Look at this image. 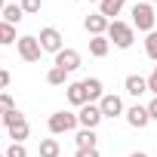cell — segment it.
Listing matches in <instances>:
<instances>
[{
    "label": "cell",
    "instance_id": "cell-29",
    "mask_svg": "<svg viewBox=\"0 0 157 157\" xmlns=\"http://www.w3.org/2000/svg\"><path fill=\"white\" fill-rule=\"evenodd\" d=\"M148 114H151V120H157V96L148 102Z\"/></svg>",
    "mask_w": 157,
    "mask_h": 157
},
{
    "label": "cell",
    "instance_id": "cell-24",
    "mask_svg": "<svg viewBox=\"0 0 157 157\" xmlns=\"http://www.w3.org/2000/svg\"><path fill=\"white\" fill-rule=\"evenodd\" d=\"M10 111H16L13 96H10V93H0V117H3V114H10Z\"/></svg>",
    "mask_w": 157,
    "mask_h": 157
},
{
    "label": "cell",
    "instance_id": "cell-19",
    "mask_svg": "<svg viewBox=\"0 0 157 157\" xmlns=\"http://www.w3.org/2000/svg\"><path fill=\"white\" fill-rule=\"evenodd\" d=\"M46 83H49V86H68V71H62V68L52 65V68L46 71Z\"/></svg>",
    "mask_w": 157,
    "mask_h": 157
},
{
    "label": "cell",
    "instance_id": "cell-27",
    "mask_svg": "<svg viewBox=\"0 0 157 157\" xmlns=\"http://www.w3.org/2000/svg\"><path fill=\"white\" fill-rule=\"evenodd\" d=\"M148 93L157 96V65H154V71H151V77H148Z\"/></svg>",
    "mask_w": 157,
    "mask_h": 157
},
{
    "label": "cell",
    "instance_id": "cell-23",
    "mask_svg": "<svg viewBox=\"0 0 157 157\" xmlns=\"http://www.w3.org/2000/svg\"><path fill=\"white\" fill-rule=\"evenodd\" d=\"M3 154L6 157H28V148H25V142H10V148Z\"/></svg>",
    "mask_w": 157,
    "mask_h": 157
},
{
    "label": "cell",
    "instance_id": "cell-10",
    "mask_svg": "<svg viewBox=\"0 0 157 157\" xmlns=\"http://www.w3.org/2000/svg\"><path fill=\"white\" fill-rule=\"evenodd\" d=\"M108 25H111V22H108L102 13H90V16L83 19V28H86L90 37H105V34H108Z\"/></svg>",
    "mask_w": 157,
    "mask_h": 157
},
{
    "label": "cell",
    "instance_id": "cell-26",
    "mask_svg": "<svg viewBox=\"0 0 157 157\" xmlns=\"http://www.w3.org/2000/svg\"><path fill=\"white\" fill-rule=\"evenodd\" d=\"M74 157H99V148H77Z\"/></svg>",
    "mask_w": 157,
    "mask_h": 157
},
{
    "label": "cell",
    "instance_id": "cell-3",
    "mask_svg": "<svg viewBox=\"0 0 157 157\" xmlns=\"http://www.w3.org/2000/svg\"><path fill=\"white\" fill-rule=\"evenodd\" d=\"M46 126H49L52 136H65V132H74L80 126V120H77V114H71V111H56V114H49Z\"/></svg>",
    "mask_w": 157,
    "mask_h": 157
},
{
    "label": "cell",
    "instance_id": "cell-2",
    "mask_svg": "<svg viewBox=\"0 0 157 157\" xmlns=\"http://www.w3.org/2000/svg\"><path fill=\"white\" fill-rule=\"evenodd\" d=\"M3 129H6V136L13 139V142H25L28 136H31V126H28V120H25V114L16 108V111H10V114H3Z\"/></svg>",
    "mask_w": 157,
    "mask_h": 157
},
{
    "label": "cell",
    "instance_id": "cell-21",
    "mask_svg": "<svg viewBox=\"0 0 157 157\" xmlns=\"http://www.w3.org/2000/svg\"><path fill=\"white\" fill-rule=\"evenodd\" d=\"M10 43H19L16 28H13V25H6L3 19H0V46H10Z\"/></svg>",
    "mask_w": 157,
    "mask_h": 157
},
{
    "label": "cell",
    "instance_id": "cell-5",
    "mask_svg": "<svg viewBox=\"0 0 157 157\" xmlns=\"http://www.w3.org/2000/svg\"><path fill=\"white\" fill-rule=\"evenodd\" d=\"M16 49H19V59H22V62H28V65L40 62V56H43V46H40V40H37L34 34H25V37H19Z\"/></svg>",
    "mask_w": 157,
    "mask_h": 157
},
{
    "label": "cell",
    "instance_id": "cell-1",
    "mask_svg": "<svg viewBox=\"0 0 157 157\" xmlns=\"http://www.w3.org/2000/svg\"><path fill=\"white\" fill-rule=\"evenodd\" d=\"M117 49H129L132 43H136V28H132V22H120V19H114L111 25H108V34H105Z\"/></svg>",
    "mask_w": 157,
    "mask_h": 157
},
{
    "label": "cell",
    "instance_id": "cell-30",
    "mask_svg": "<svg viewBox=\"0 0 157 157\" xmlns=\"http://www.w3.org/2000/svg\"><path fill=\"white\" fill-rule=\"evenodd\" d=\"M129 157H148V154H145V151H136V154H129Z\"/></svg>",
    "mask_w": 157,
    "mask_h": 157
},
{
    "label": "cell",
    "instance_id": "cell-15",
    "mask_svg": "<svg viewBox=\"0 0 157 157\" xmlns=\"http://www.w3.org/2000/svg\"><path fill=\"white\" fill-rule=\"evenodd\" d=\"M123 6H126V0H102V3H99V13H102L108 22H114V16H120Z\"/></svg>",
    "mask_w": 157,
    "mask_h": 157
},
{
    "label": "cell",
    "instance_id": "cell-6",
    "mask_svg": "<svg viewBox=\"0 0 157 157\" xmlns=\"http://www.w3.org/2000/svg\"><path fill=\"white\" fill-rule=\"evenodd\" d=\"M77 120H80V129H96L105 120V114H102V108L96 102H90V105H83L80 111H77Z\"/></svg>",
    "mask_w": 157,
    "mask_h": 157
},
{
    "label": "cell",
    "instance_id": "cell-22",
    "mask_svg": "<svg viewBox=\"0 0 157 157\" xmlns=\"http://www.w3.org/2000/svg\"><path fill=\"white\" fill-rule=\"evenodd\" d=\"M145 52H148V59H151V62H157V28L145 37Z\"/></svg>",
    "mask_w": 157,
    "mask_h": 157
},
{
    "label": "cell",
    "instance_id": "cell-11",
    "mask_svg": "<svg viewBox=\"0 0 157 157\" xmlns=\"http://www.w3.org/2000/svg\"><path fill=\"white\" fill-rule=\"evenodd\" d=\"M99 108H102V114L105 117H120V114H126V108H123V99L120 96H114V93H105L102 96V102H99Z\"/></svg>",
    "mask_w": 157,
    "mask_h": 157
},
{
    "label": "cell",
    "instance_id": "cell-17",
    "mask_svg": "<svg viewBox=\"0 0 157 157\" xmlns=\"http://www.w3.org/2000/svg\"><path fill=\"white\" fill-rule=\"evenodd\" d=\"M108 52H111V40H108V37H90V56L105 59Z\"/></svg>",
    "mask_w": 157,
    "mask_h": 157
},
{
    "label": "cell",
    "instance_id": "cell-8",
    "mask_svg": "<svg viewBox=\"0 0 157 157\" xmlns=\"http://www.w3.org/2000/svg\"><path fill=\"white\" fill-rule=\"evenodd\" d=\"M123 117H126V123H129L132 129H145V126L151 123V114H148V105H139V102H136V105H129Z\"/></svg>",
    "mask_w": 157,
    "mask_h": 157
},
{
    "label": "cell",
    "instance_id": "cell-33",
    "mask_svg": "<svg viewBox=\"0 0 157 157\" xmlns=\"http://www.w3.org/2000/svg\"><path fill=\"white\" fill-rule=\"evenodd\" d=\"M0 129H3V117H0Z\"/></svg>",
    "mask_w": 157,
    "mask_h": 157
},
{
    "label": "cell",
    "instance_id": "cell-12",
    "mask_svg": "<svg viewBox=\"0 0 157 157\" xmlns=\"http://www.w3.org/2000/svg\"><path fill=\"white\" fill-rule=\"evenodd\" d=\"M65 99H68L74 108H83V105H90V99H86V90H83V80L68 83V86H65Z\"/></svg>",
    "mask_w": 157,
    "mask_h": 157
},
{
    "label": "cell",
    "instance_id": "cell-35",
    "mask_svg": "<svg viewBox=\"0 0 157 157\" xmlns=\"http://www.w3.org/2000/svg\"><path fill=\"white\" fill-rule=\"evenodd\" d=\"M0 157H6V154H0Z\"/></svg>",
    "mask_w": 157,
    "mask_h": 157
},
{
    "label": "cell",
    "instance_id": "cell-28",
    "mask_svg": "<svg viewBox=\"0 0 157 157\" xmlns=\"http://www.w3.org/2000/svg\"><path fill=\"white\" fill-rule=\"evenodd\" d=\"M10 80H13V77H10V71H3V68H0V93L10 86Z\"/></svg>",
    "mask_w": 157,
    "mask_h": 157
},
{
    "label": "cell",
    "instance_id": "cell-4",
    "mask_svg": "<svg viewBox=\"0 0 157 157\" xmlns=\"http://www.w3.org/2000/svg\"><path fill=\"white\" fill-rule=\"evenodd\" d=\"M132 28H139V31H145V34H151L154 31V22H157V16H154V6L151 3H132Z\"/></svg>",
    "mask_w": 157,
    "mask_h": 157
},
{
    "label": "cell",
    "instance_id": "cell-18",
    "mask_svg": "<svg viewBox=\"0 0 157 157\" xmlns=\"http://www.w3.org/2000/svg\"><path fill=\"white\" fill-rule=\"evenodd\" d=\"M37 154H40V157H62V145H59V139H43L40 148H37Z\"/></svg>",
    "mask_w": 157,
    "mask_h": 157
},
{
    "label": "cell",
    "instance_id": "cell-25",
    "mask_svg": "<svg viewBox=\"0 0 157 157\" xmlns=\"http://www.w3.org/2000/svg\"><path fill=\"white\" fill-rule=\"evenodd\" d=\"M19 3H22L25 16H34V13H40V10H43V0H19Z\"/></svg>",
    "mask_w": 157,
    "mask_h": 157
},
{
    "label": "cell",
    "instance_id": "cell-9",
    "mask_svg": "<svg viewBox=\"0 0 157 157\" xmlns=\"http://www.w3.org/2000/svg\"><path fill=\"white\" fill-rule=\"evenodd\" d=\"M80 52H77V49H71V46H65L62 52H56V68H62V71H77V68H80Z\"/></svg>",
    "mask_w": 157,
    "mask_h": 157
},
{
    "label": "cell",
    "instance_id": "cell-20",
    "mask_svg": "<svg viewBox=\"0 0 157 157\" xmlns=\"http://www.w3.org/2000/svg\"><path fill=\"white\" fill-rule=\"evenodd\" d=\"M74 142H77V148H96L99 136H96V129H80L74 136Z\"/></svg>",
    "mask_w": 157,
    "mask_h": 157
},
{
    "label": "cell",
    "instance_id": "cell-32",
    "mask_svg": "<svg viewBox=\"0 0 157 157\" xmlns=\"http://www.w3.org/2000/svg\"><path fill=\"white\" fill-rule=\"evenodd\" d=\"M86 3H102V0H86Z\"/></svg>",
    "mask_w": 157,
    "mask_h": 157
},
{
    "label": "cell",
    "instance_id": "cell-16",
    "mask_svg": "<svg viewBox=\"0 0 157 157\" xmlns=\"http://www.w3.org/2000/svg\"><path fill=\"white\" fill-rule=\"evenodd\" d=\"M0 16H3V22H6V25H13V28H16V25L25 19V10H22V3H6Z\"/></svg>",
    "mask_w": 157,
    "mask_h": 157
},
{
    "label": "cell",
    "instance_id": "cell-34",
    "mask_svg": "<svg viewBox=\"0 0 157 157\" xmlns=\"http://www.w3.org/2000/svg\"><path fill=\"white\" fill-rule=\"evenodd\" d=\"M145 3H157V0H145Z\"/></svg>",
    "mask_w": 157,
    "mask_h": 157
},
{
    "label": "cell",
    "instance_id": "cell-13",
    "mask_svg": "<svg viewBox=\"0 0 157 157\" xmlns=\"http://www.w3.org/2000/svg\"><path fill=\"white\" fill-rule=\"evenodd\" d=\"M123 90H126L132 99L145 96V93H148V77H142V74H129L126 80H123Z\"/></svg>",
    "mask_w": 157,
    "mask_h": 157
},
{
    "label": "cell",
    "instance_id": "cell-14",
    "mask_svg": "<svg viewBox=\"0 0 157 157\" xmlns=\"http://www.w3.org/2000/svg\"><path fill=\"white\" fill-rule=\"evenodd\" d=\"M83 90H86V99L90 102H102V96H105V86H102V80H99V77H86V80H83Z\"/></svg>",
    "mask_w": 157,
    "mask_h": 157
},
{
    "label": "cell",
    "instance_id": "cell-7",
    "mask_svg": "<svg viewBox=\"0 0 157 157\" xmlns=\"http://www.w3.org/2000/svg\"><path fill=\"white\" fill-rule=\"evenodd\" d=\"M37 40H40L43 52H52V56H56V52H62V49H65V46H62V40H65V37H62V31H59V28H43Z\"/></svg>",
    "mask_w": 157,
    "mask_h": 157
},
{
    "label": "cell",
    "instance_id": "cell-31",
    "mask_svg": "<svg viewBox=\"0 0 157 157\" xmlns=\"http://www.w3.org/2000/svg\"><path fill=\"white\" fill-rule=\"evenodd\" d=\"M3 6H6V0H0V13H3Z\"/></svg>",
    "mask_w": 157,
    "mask_h": 157
}]
</instances>
